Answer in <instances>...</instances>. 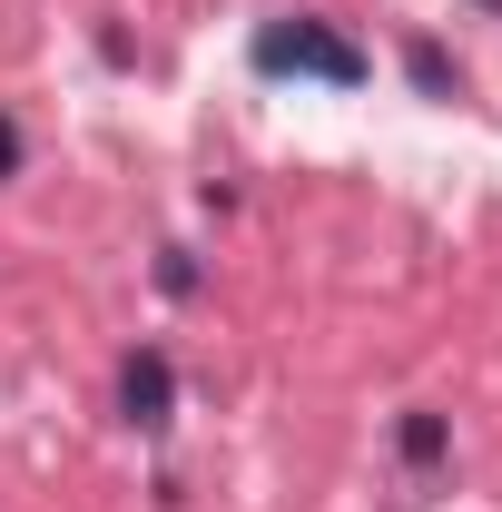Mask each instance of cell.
Segmentation results:
<instances>
[{"label":"cell","mask_w":502,"mask_h":512,"mask_svg":"<svg viewBox=\"0 0 502 512\" xmlns=\"http://www.w3.org/2000/svg\"><path fill=\"white\" fill-rule=\"evenodd\" d=\"M404 69H414V89H424V99H453V89H463V69H453V50H443V40H414V50H404Z\"/></svg>","instance_id":"cell-3"},{"label":"cell","mask_w":502,"mask_h":512,"mask_svg":"<svg viewBox=\"0 0 502 512\" xmlns=\"http://www.w3.org/2000/svg\"><path fill=\"white\" fill-rule=\"evenodd\" d=\"M394 444H404V463H414V473H434L453 434H443V414H404V424H394Z\"/></svg>","instance_id":"cell-4"},{"label":"cell","mask_w":502,"mask_h":512,"mask_svg":"<svg viewBox=\"0 0 502 512\" xmlns=\"http://www.w3.org/2000/svg\"><path fill=\"white\" fill-rule=\"evenodd\" d=\"M256 69H296V79H325V89H365L375 79V60L345 40V30H325V20H266L256 30Z\"/></svg>","instance_id":"cell-1"},{"label":"cell","mask_w":502,"mask_h":512,"mask_svg":"<svg viewBox=\"0 0 502 512\" xmlns=\"http://www.w3.org/2000/svg\"><path fill=\"white\" fill-rule=\"evenodd\" d=\"M158 286H168V296H188V286H197V266H188V247H168V256H158Z\"/></svg>","instance_id":"cell-5"},{"label":"cell","mask_w":502,"mask_h":512,"mask_svg":"<svg viewBox=\"0 0 502 512\" xmlns=\"http://www.w3.org/2000/svg\"><path fill=\"white\" fill-rule=\"evenodd\" d=\"M20 178V119H0V188Z\"/></svg>","instance_id":"cell-6"},{"label":"cell","mask_w":502,"mask_h":512,"mask_svg":"<svg viewBox=\"0 0 502 512\" xmlns=\"http://www.w3.org/2000/svg\"><path fill=\"white\" fill-rule=\"evenodd\" d=\"M483 10H502V0H483Z\"/></svg>","instance_id":"cell-7"},{"label":"cell","mask_w":502,"mask_h":512,"mask_svg":"<svg viewBox=\"0 0 502 512\" xmlns=\"http://www.w3.org/2000/svg\"><path fill=\"white\" fill-rule=\"evenodd\" d=\"M119 414L138 424V434H158V424L178 414V375H168V355H158V345H138V355L119 365Z\"/></svg>","instance_id":"cell-2"}]
</instances>
